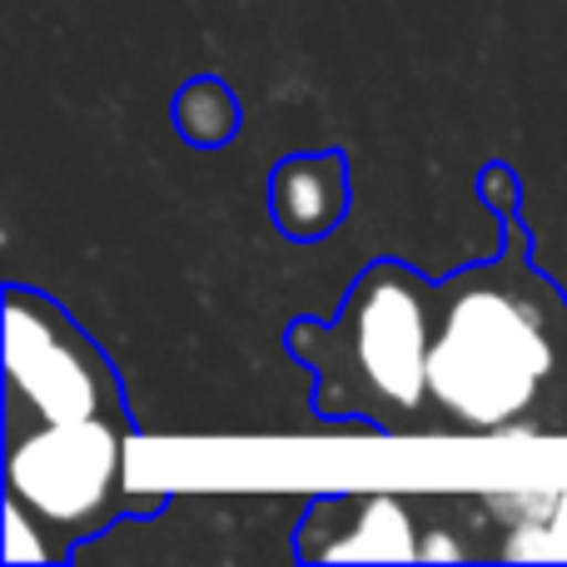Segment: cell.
<instances>
[{
	"mask_svg": "<svg viewBox=\"0 0 567 567\" xmlns=\"http://www.w3.org/2000/svg\"><path fill=\"white\" fill-rule=\"evenodd\" d=\"M468 558V548H463L458 538H449V528H429V538H423V563H458Z\"/></svg>",
	"mask_w": 567,
	"mask_h": 567,
	"instance_id": "cell-9",
	"label": "cell"
},
{
	"mask_svg": "<svg viewBox=\"0 0 567 567\" xmlns=\"http://www.w3.org/2000/svg\"><path fill=\"white\" fill-rule=\"evenodd\" d=\"M303 563H423V528L399 493H333L299 523Z\"/></svg>",
	"mask_w": 567,
	"mask_h": 567,
	"instance_id": "cell-4",
	"label": "cell"
},
{
	"mask_svg": "<svg viewBox=\"0 0 567 567\" xmlns=\"http://www.w3.org/2000/svg\"><path fill=\"white\" fill-rule=\"evenodd\" d=\"M553 363L548 313L518 275L493 265L443 284L429 393L449 423L468 433L513 429L538 403Z\"/></svg>",
	"mask_w": 567,
	"mask_h": 567,
	"instance_id": "cell-3",
	"label": "cell"
},
{
	"mask_svg": "<svg viewBox=\"0 0 567 567\" xmlns=\"http://www.w3.org/2000/svg\"><path fill=\"white\" fill-rule=\"evenodd\" d=\"M269 215L293 245H319L349 215V159L339 150L293 155L269 175Z\"/></svg>",
	"mask_w": 567,
	"mask_h": 567,
	"instance_id": "cell-5",
	"label": "cell"
},
{
	"mask_svg": "<svg viewBox=\"0 0 567 567\" xmlns=\"http://www.w3.org/2000/svg\"><path fill=\"white\" fill-rule=\"evenodd\" d=\"M125 383L110 353L40 289H6V498L60 563L135 513Z\"/></svg>",
	"mask_w": 567,
	"mask_h": 567,
	"instance_id": "cell-1",
	"label": "cell"
},
{
	"mask_svg": "<svg viewBox=\"0 0 567 567\" xmlns=\"http://www.w3.org/2000/svg\"><path fill=\"white\" fill-rule=\"evenodd\" d=\"M239 120H245V110H239V100L229 95L225 80L199 75L175 95L179 135H185L189 145H199V150H215V145H225V140H235Z\"/></svg>",
	"mask_w": 567,
	"mask_h": 567,
	"instance_id": "cell-6",
	"label": "cell"
},
{
	"mask_svg": "<svg viewBox=\"0 0 567 567\" xmlns=\"http://www.w3.org/2000/svg\"><path fill=\"white\" fill-rule=\"evenodd\" d=\"M6 563H60L55 543L40 533V523L30 518L20 503L6 498Z\"/></svg>",
	"mask_w": 567,
	"mask_h": 567,
	"instance_id": "cell-8",
	"label": "cell"
},
{
	"mask_svg": "<svg viewBox=\"0 0 567 567\" xmlns=\"http://www.w3.org/2000/svg\"><path fill=\"white\" fill-rule=\"evenodd\" d=\"M503 558H567V488H538L523 498Z\"/></svg>",
	"mask_w": 567,
	"mask_h": 567,
	"instance_id": "cell-7",
	"label": "cell"
},
{
	"mask_svg": "<svg viewBox=\"0 0 567 567\" xmlns=\"http://www.w3.org/2000/svg\"><path fill=\"white\" fill-rule=\"evenodd\" d=\"M439 329V289L399 259H373L349 284L329 323L299 319L284 349L309 369V409L319 419H363L409 429L433 403L429 353Z\"/></svg>",
	"mask_w": 567,
	"mask_h": 567,
	"instance_id": "cell-2",
	"label": "cell"
}]
</instances>
